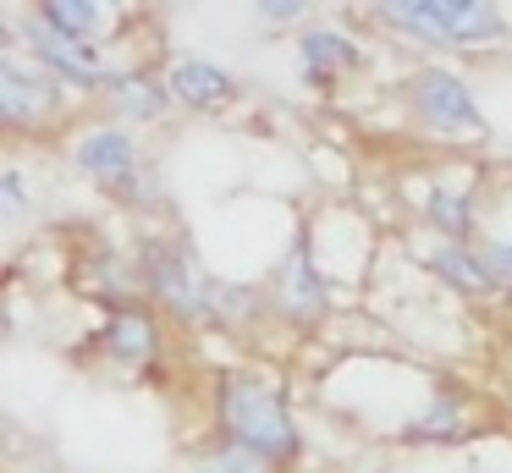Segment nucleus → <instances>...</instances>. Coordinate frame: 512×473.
<instances>
[{"instance_id":"nucleus-1","label":"nucleus","mask_w":512,"mask_h":473,"mask_svg":"<svg viewBox=\"0 0 512 473\" xmlns=\"http://www.w3.org/2000/svg\"><path fill=\"white\" fill-rule=\"evenodd\" d=\"M215 418H221V440L259 451L265 462H287L298 451V424H292L287 402L276 385L254 380V374H226L215 385Z\"/></svg>"},{"instance_id":"nucleus-2","label":"nucleus","mask_w":512,"mask_h":473,"mask_svg":"<svg viewBox=\"0 0 512 473\" xmlns=\"http://www.w3.org/2000/svg\"><path fill=\"white\" fill-rule=\"evenodd\" d=\"M133 286L160 319H182V325H199L204 319V275L193 264V253L182 248V237L171 231H138L133 237Z\"/></svg>"},{"instance_id":"nucleus-3","label":"nucleus","mask_w":512,"mask_h":473,"mask_svg":"<svg viewBox=\"0 0 512 473\" xmlns=\"http://www.w3.org/2000/svg\"><path fill=\"white\" fill-rule=\"evenodd\" d=\"M72 116V94L45 77L28 55H0V132L12 138H45Z\"/></svg>"},{"instance_id":"nucleus-4","label":"nucleus","mask_w":512,"mask_h":473,"mask_svg":"<svg viewBox=\"0 0 512 473\" xmlns=\"http://www.w3.org/2000/svg\"><path fill=\"white\" fill-rule=\"evenodd\" d=\"M12 28H17L23 55H28V61H34L45 77H56L67 94H100V99H105L111 77L122 72V66H116L105 50H94V44H72V39H61V33H50L45 22L34 17V11L12 17Z\"/></svg>"},{"instance_id":"nucleus-5","label":"nucleus","mask_w":512,"mask_h":473,"mask_svg":"<svg viewBox=\"0 0 512 473\" xmlns=\"http://www.w3.org/2000/svg\"><path fill=\"white\" fill-rule=\"evenodd\" d=\"M94 352H100V363L116 374H149L166 358V319H160L144 297L105 308L100 330H94Z\"/></svg>"},{"instance_id":"nucleus-6","label":"nucleus","mask_w":512,"mask_h":473,"mask_svg":"<svg viewBox=\"0 0 512 473\" xmlns=\"http://www.w3.org/2000/svg\"><path fill=\"white\" fill-rule=\"evenodd\" d=\"M72 165H78V176L94 182L105 198H122L149 160H144L138 132L116 127V121L105 116V121H83V127L72 132Z\"/></svg>"},{"instance_id":"nucleus-7","label":"nucleus","mask_w":512,"mask_h":473,"mask_svg":"<svg viewBox=\"0 0 512 473\" xmlns=\"http://www.w3.org/2000/svg\"><path fill=\"white\" fill-rule=\"evenodd\" d=\"M380 17L397 28L430 33V39H496L507 28L501 11L479 6V0H391V6H380Z\"/></svg>"},{"instance_id":"nucleus-8","label":"nucleus","mask_w":512,"mask_h":473,"mask_svg":"<svg viewBox=\"0 0 512 473\" xmlns=\"http://www.w3.org/2000/svg\"><path fill=\"white\" fill-rule=\"evenodd\" d=\"M105 110H111L116 127L144 132V127H155V121H166L177 105H171V88L155 66H122V72L111 77V88H105Z\"/></svg>"},{"instance_id":"nucleus-9","label":"nucleus","mask_w":512,"mask_h":473,"mask_svg":"<svg viewBox=\"0 0 512 473\" xmlns=\"http://www.w3.org/2000/svg\"><path fill=\"white\" fill-rule=\"evenodd\" d=\"M166 88H171V105L199 110V116H215L237 99V77L226 66L204 61V55H177L166 66Z\"/></svg>"},{"instance_id":"nucleus-10","label":"nucleus","mask_w":512,"mask_h":473,"mask_svg":"<svg viewBox=\"0 0 512 473\" xmlns=\"http://www.w3.org/2000/svg\"><path fill=\"white\" fill-rule=\"evenodd\" d=\"M413 105L424 110V121H435V127H446V132L479 127V110H474V99H468V88L457 83L452 72H441V66H424V72L413 77Z\"/></svg>"},{"instance_id":"nucleus-11","label":"nucleus","mask_w":512,"mask_h":473,"mask_svg":"<svg viewBox=\"0 0 512 473\" xmlns=\"http://www.w3.org/2000/svg\"><path fill=\"white\" fill-rule=\"evenodd\" d=\"M28 11H34L50 33H61V39H72V44H94V50H105V39H111V28H116V6H105V0H39V6H28Z\"/></svg>"},{"instance_id":"nucleus-12","label":"nucleus","mask_w":512,"mask_h":473,"mask_svg":"<svg viewBox=\"0 0 512 473\" xmlns=\"http://www.w3.org/2000/svg\"><path fill=\"white\" fill-rule=\"evenodd\" d=\"M276 297H281V308H287L292 319H314V314L325 308V281H320V270H314L309 248H298V253L287 259Z\"/></svg>"},{"instance_id":"nucleus-13","label":"nucleus","mask_w":512,"mask_h":473,"mask_svg":"<svg viewBox=\"0 0 512 473\" xmlns=\"http://www.w3.org/2000/svg\"><path fill=\"white\" fill-rule=\"evenodd\" d=\"M298 50H303V72H309V77H331V72H347V66H358L353 39H342V33H331V28L303 33Z\"/></svg>"},{"instance_id":"nucleus-14","label":"nucleus","mask_w":512,"mask_h":473,"mask_svg":"<svg viewBox=\"0 0 512 473\" xmlns=\"http://www.w3.org/2000/svg\"><path fill=\"white\" fill-rule=\"evenodd\" d=\"M34 220V182L23 165H0V231Z\"/></svg>"},{"instance_id":"nucleus-15","label":"nucleus","mask_w":512,"mask_h":473,"mask_svg":"<svg viewBox=\"0 0 512 473\" xmlns=\"http://www.w3.org/2000/svg\"><path fill=\"white\" fill-rule=\"evenodd\" d=\"M193 473H276V462H265L259 451H248V446L221 440V446H210V451L193 457Z\"/></svg>"},{"instance_id":"nucleus-16","label":"nucleus","mask_w":512,"mask_h":473,"mask_svg":"<svg viewBox=\"0 0 512 473\" xmlns=\"http://www.w3.org/2000/svg\"><path fill=\"white\" fill-rule=\"evenodd\" d=\"M435 270H446L457 286H468V292L490 286V281H485V270H479V259H474V253H463V248H441V253H435Z\"/></svg>"},{"instance_id":"nucleus-17","label":"nucleus","mask_w":512,"mask_h":473,"mask_svg":"<svg viewBox=\"0 0 512 473\" xmlns=\"http://www.w3.org/2000/svg\"><path fill=\"white\" fill-rule=\"evenodd\" d=\"M479 270H485V281H512V248L507 242H490L479 253Z\"/></svg>"},{"instance_id":"nucleus-18","label":"nucleus","mask_w":512,"mask_h":473,"mask_svg":"<svg viewBox=\"0 0 512 473\" xmlns=\"http://www.w3.org/2000/svg\"><path fill=\"white\" fill-rule=\"evenodd\" d=\"M446 424H457V407H452V402H435V413H424L413 429H419V435H441Z\"/></svg>"},{"instance_id":"nucleus-19","label":"nucleus","mask_w":512,"mask_h":473,"mask_svg":"<svg viewBox=\"0 0 512 473\" xmlns=\"http://www.w3.org/2000/svg\"><path fill=\"white\" fill-rule=\"evenodd\" d=\"M254 11H259L265 22H298L309 6H298V0H265V6H254Z\"/></svg>"},{"instance_id":"nucleus-20","label":"nucleus","mask_w":512,"mask_h":473,"mask_svg":"<svg viewBox=\"0 0 512 473\" xmlns=\"http://www.w3.org/2000/svg\"><path fill=\"white\" fill-rule=\"evenodd\" d=\"M17 50V28H12V17H0V55H12Z\"/></svg>"}]
</instances>
